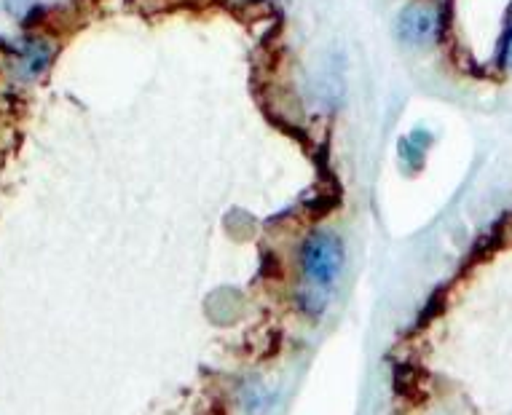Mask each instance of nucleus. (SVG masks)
I'll use <instances>...</instances> for the list:
<instances>
[{
	"label": "nucleus",
	"mask_w": 512,
	"mask_h": 415,
	"mask_svg": "<svg viewBox=\"0 0 512 415\" xmlns=\"http://www.w3.org/2000/svg\"><path fill=\"white\" fill-rule=\"evenodd\" d=\"M346 247L333 231H311L298 249V306L303 314L319 316L328 311L338 276L344 274Z\"/></svg>",
	"instance_id": "nucleus-1"
},
{
	"label": "nucleus",
	"mask_w": 512,
	"mask_h": 415,
	"mask_svg": "<svg viewBox=\"0 0 512 415\" xmlns=\"http://www.w3.org/2000/svg\"><path fill=\"white\" fill-rule=\"evenodd\" d=\"M397 35L411 46H424L437 35V17L429 9L421 6H411L400 14L397 22Z\"/></svg>",
	"instance_id": "nucleus-2"
},
{
	"label": "nucleus",
	"mask_w": 512,
	"mask_h": 415,
	"mask_svg": "<svg viewBox=\"0 0 512 415\" xmlns=\"http://www.w3.org/2000/svg\"><path fill=\"white\" fill-rule=\"evenodd\" d=\"M432 142V134L427 132H413L411 137H405L403 142H400V153H403L405 161H419L424 158V150H427V145Z\"/></svg>",
	"instance_id": "nucleus-3"
},
{
	"label": "nucleus",
	"mask_w": 512,
	"mask_h": 415,
	"mask_svg": "<svg viewBox=\"0 0 512 415\" xmlns=\"http://www.w3.org/2000/svg\"><path fill=\"white\" fill-rule=\"evenodd\" d=\"M49 59H51V51L46 43H30L25 51V67H27V73L35 75V73H41L43 67L49 65Z\"/></svg>",
	"instance_id": "nucleus-4"
},
{
	"label": "nucleus",
	"mask_w": 512,
	"mask_h": 415,
	"mask_svg": "<svg viewBox=\"0 0 512 415\" xmlns=\"http://www.w3.org/2000/svg\"><path fill=\"white\" fill-rule=\"evenodd\" d=\"M502 65L507 67V70H512V27L507 30V35H504V46H502Z\"/></svg>",
	"instance_id": "nucleus-5"
}]
</instances>
